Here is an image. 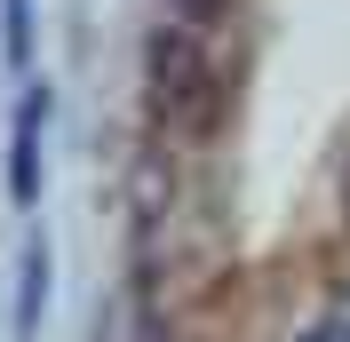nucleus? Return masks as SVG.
<instances>
[{
  "instance_id": "3",
  "label": "nucleus",
  "mask_w": 350,
  "mask_h": 342,
  "mask_svg": "<svg viewBox=\"0 0 350 342\" xmlns=\"http://www.w3.org/2000/svg\"><path fill=\"white\" fill-rule=\"evenodd\" d=\"M40 311H48V247H32L16 287V334H40Z\"/></svg>"
},
{
  "instance_id": "1",
  "label": "nucleus",
  "mask_w": 350,
  "mask_h": 342,
  "mask_svg": "<svg viewBox=\"0 0 350 342\" xmlns=\"http://www.w3.org/2000/svg\"><path fill=\"white\" fill-rule=\"evenodd\" d=\"M152 88H159V111H175V120L199 111V96H207V48H199L191 24L152 32Z\"/></svg>"
},
{
  "instance_id": "2",
  "label": "nucleus",
  "mask_w": 350,
  "mask_h": 342,
  "mask_svg": "<svg viewBox=\"0 0 350 342\" xmlns=\"http://www.w3.org/2000/svg\"><path fill=\"white\" fill-rule=\"evenodd\" d=\"M40 128H48V96H24L16 104V144H8V192H16V207L40 199Z\"/></svg>"
},
{
  "instance_id": "4",
  "label": "nucleus",
  "mask_w": 350,
  "mask_h": 342,
  "mask_svg": "<svg viewBox=\"0 0 350 342\" xmlns=\"http://www.w3.org/2000/svg\"><path fill=\"white\" fill-rule=\"evenodd\" d=\"M0 16H8V32H0V48H8V64H32V0H0Z\"/></svg>"
},
{
  "instance_id": "5",
  "label": "nucleus",
  "mask_w": 350,
  "mask_h": 342,
  "mask_svg": "<svg viewBox=\"0 0 350 342\" xmlns=\"http://www.w3.org/2000/svg\"><path fill=\"white\" fill-rule=\"evenodd\" d=\"M295 342H350V302H334V311H319V319L303 326Z\"/></svg>"
},
{
  "instance_id": "6",
  "label": "nucleus",
  "mask_w": 350,
  "mask_h": 342,
  "mask_svg": "<svg viewBox=\"0 0 350 342\" xmlns=\"http://www.w3.org/2000/svg\"><path fill=\"white\" fill-rule=\"evenodd\" d=\"M175 8H183V16H207V8H215V0H175Z\"/></svg>"
}]
</instances>
